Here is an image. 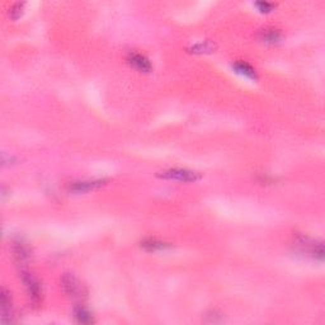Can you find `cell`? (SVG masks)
<instances>
[{"mask_svg": "<svg viewBox=\"0 0 325 325\" xmlns=\"http://www.w3.org/2000/svg\"><path fill=\"white\" fill-rule=\"evenodd\" d=\"M296 247L300 250L301 254H305L306 257H310L315 260H323L324 259V244L323 242L319 240H314L309 237H300L296 238L295 240Z\"/></svg>", "mask_w": 325, "mask_h": 325, "instance_id": "obj_1", "label": "cell"}, {"mask_svg": "<svg viewBox=\"0 0 325 325\" xmlns=\"http://www.w3.org/2000/svg\"><path fill=\"white\" fill-rule=\"evenodd\" d=\"M158 176L166 181L181 182V183H196L201 179V174L194 170L183 168H170L166 170L159 171Z\"/></svg>", "mask_w": 325, "mask_h": 325, "instance_id": "obj_2", "label": "cell"}, {"mask_svg": "<svg viewBox=\"0 0 325 325\" xmlns=\"http://www.w3.org/2000/svg\"><path fill=\"white\" fill-rule=\"evenodd\" d=\"M20 280H22L23 285H24V288L27 291L29 300L35 305H38L41 303V300H42L43 295L42 285H41L40 280L33 273L28 272V271H22L20 272Z\"/></svg>", "mask_w": 325, "mask_h": 325, "instance_id": "obj_3", "label": "cell"}, {"mask_svg": "<svg viewBox=\"0 0 325 325\" xmlns=\"http://www.w3.org/2000/svg\"><path fill=\"white\" fill-rule=\"evenodd\" d=\"M61 287L71 299H83L86 295L85 286L73 273H64L61 277Z\"/></svg>", "mask_w": 325, "mask_h": 325, "instance_id": "obj_4", "label": "cell"}, {"mask_svg": "<svg viewBox=\"0 0 325 325\" xmlns=\"http://www.w3.org/2000/svg\"><path fill=\"white\" fill-rule=\"evenodd\" d=\"M108 181L107 179H93V181H78L73 182L70 184V191L73 193H89V192L97 191V189L103 188L107 186Z\"/></svg>", "mask_w": 325, "mask_h": 325, "instance_id": "obj_5", "label": "cell"}, {"mask_svg": "<svg viewBox=\"0 0 325 325\" xmlns=\"http://www.w3.org/2000/svg\"><path fill=\"white\" fill-rule=\"evenodd\" d=\"M127 63H129L132 68L136 69L137 71H141V73H150L153 69V65L152 63H150L149 58L139 52L129 53V56H127Z\"/></svg>", "mask_w": 325, "mask_h": 325, "instance_id": "obj_6", "label": "cell"}, {"mask_svg": "<svg viewBox=\"0 0 325 325\" xmlns=\"http://www.w3.org/2000/svg\"><path fill=\"white\" fill-rule=\"evenodd\" d=\"M14 314H13L12 296L5 287L2 288V321L3 323H12Z\"/></svg>", "mask_w": 325, "mask_h": 325, "instance_id": "obj_7", "label": "cell"}, {"mask_svg": "<svg viewBox=\"0 0 325 325\" xmlns=\"http://www.w3.org/2000/svg\"><path fill=\"white\" fill-rule=\"evenodd\" d=\"M13 253H14V257L17 258L18 262L20 263L29 260L31 255H32V252H31L27 243H24L20 239L13 242Z\"/></svg>", "mask_w": 325, "mask_h": 325, "instance_id": "obj_8", "label": "cell"}, {"mask_svg": "<svg viewBox=\"0 0 325 325\" xmlns=\"http://www.w3.org/2000/svg\"><path fill=\"white\" fill-rule=\"evenodd\" d=\"M232 69H234L238 74L245 76V78L253 79V80H257L258 79V74L257 71H255V69L253 68L250 64L245 63V61H237V63H234V65H232Z\"/></svg>", "mask_w": 325, "mask_h": 325, "instance_id": "obj_9", "label": "cell"}, {"mask_svg": "<svg viewBox=\"0 0 325 325\" xmlns=\"http://www.w3.org/2000/svg\"><path fill=\"white\" fill-rule=\"evenodd\" d=\"M259 40L268 45H275L282 40V33L275 28H265L259 32Z\"/></svg>", "mask_w": 325, "mask_h": 325, "instance_id": "obj_10", "label": "cell"}, {"mask_svg": "<svg viewBox=\"0 0 325 325\" xmlns=\"http://www.w3.org/2000/svg\"><path fill=\"white\" fill-rule=\"evenodd\" d=\"M141 248L146 252H158V250L169 249V248H171V244L154 239V238H149V239H145L144 242H141Z\"/></svg>", "mask_w": 325, "mask_h": 325, "instance_id": "obj_11", "label": "cell"}, {"mask_svg": "<svg viewBox=\"0 0 325 325\" xmlns=\"http://www.w3.org/2000/svg\"><path fill=\"white\" fill-rule=\"evenodd\" d=\"M74 318L79 324H93L96 321L93 314L83 306H79L74 310Z\"/></svg>", "mask_w": 325, "mask_h": 325, "instance_id": "obj_12", "label": "cell"}, {"mask_svg": "<svg viewBox=\"0 0 325 325\" xmlns=\"http://www.w3.org/2000/svg\"><path fill=\"white\" fill-rule=\"evenodd\" d=\"M189 50H191V52L194 53L212 52L215 50V43H212L211 41H204V42H199L197 45H193Z\"/></svg>", "mask_w": 325, "mask_h": 325, "instance_id": "obj_13", "label": "cell"}, {"mask_svg": "<svg viewBox=\"0 0 325 325\" xmlns=\"http://www.w3.org/2000/svg\"><path fill=\"white\" fill-rule=\"evenodd\" d=\"M23 8H24V3H15V4L9 9L10 17H12L13 19H18V18L22 15Z\"/></svg>", "mask_w": 325, "mask_h": 325, "instance_id": "obj_14", "label": "cell"}, {"mask_svg": "<svg viewBox=\"0 0 325 325\" xmlns=\"http://www.w3.org/2000/svg\"><path fill=\"white\" fill-rule=\"evenodd\" d=\"M255 7L258 8V10H259L260 13H270L275 9L276 4L270 2H258L255 3Z\"/></svg>", "mask_w": 325, "mask_h": 325, "instance_id": "obj_15", "label": "cell"}]
</instances>
